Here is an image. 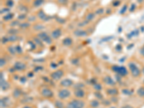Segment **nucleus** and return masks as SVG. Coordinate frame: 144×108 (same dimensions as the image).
Returning <instances> with one entry per match:
<instances>
[{"label":"nucleus","instance_id":"nucleus-13","mask_svg":"<svg viewBox=\"0 0 144 108\" xmlns=\"http://www.w3.org/2000/svg\"><path fill=\"white\" fill-rule=\"evenodd\" d=\"M104 81L105 84H107L108 85H115V81L109 76H105L104 79Z\"/></svg>","mask_w":144,"mask_h":108},{"label":"nucleus","instance_id":"nucleus-20","mask_svg":"<svg viewBox=\"0 0 144 108\" xmlns=\"http://www.w3.org/2000/svg\"><path fill=\"white\" fill-rule=\"evenodd\" d=\"M43 2V0H36L35 1V5L36 6H39L40 4H41Z\"/></svg>","mask_w":144,"mask_h":108},{"label":"nucleus","instance_id":"nucleus-5","mask_svg":"<svg viewBox=\"0 0 144 108\" xmlns=\"http://www.w3.org/2000/svg\"><path fill=\"white\" fill-rule=\"evenodd\" d=\"M114 71L117 73H118L119 74L122 75V76H126L127 73V72L126 70V69L123 66H115L112 68Z\"/></svg>","mask_w":144,"mask_h":108},{"label":"nucleus","instance_id":"nucleus-22","mask_svg":"<svg viewBox=\"0 0 144 108\" xmlns=\"http://www.w3.org/2000/svg\"><path fill=\"white\" fill-rule=\"evenodd\" d=\"M94 88L97 90H102V87H101L99 84H96V85H94Z\"/></svg>","mask_w":144,"mask_h":108},{"label":"nucleus","instance_id":"nucleus-9","mask_svg":"<svg viewBox=\"0 0 144 108\" xmlns=\"http://www.w3.org/2000/svg\"><path fill=\"white\" fill-rule=\"evenodd\" d=\"M39 37L44 41V42H46L47 43H51V38L48 37V36L46 34V33H40V34H39Z\"/></svg>","mask_w":144,"mask_h":108},{"label":"nucleus","instance_id":"nucleus-2","mask_svg":"<svg viewBox=\"0 0 144 108\" xmlns=\"http://www.w3.org/2000/svg\"><path fill=\"white\" fill-rule=\"evenodd\" d=\"M128 66H129L130 71V73H131V74H132L133 76L138 77L141 74L140 69H138V67L134 63H130L128 64Z\"/></svg>","mask_w":144,"mask_h":108},{"label":"nucleus","instance_id":"nucleus-17","mask_svg":"<svg viewBox=\"0 0 144 108\" xmlns=\"http://www.w3.org/2000/svg\"><path fill=\"white\" fill-rule=\"evenodd\" d=\"M74 33H75L76 36H79V37H82V36H87V33H85L83 30H76Z\"/></svg>","mask_w":144,"mask_h":108},{"label":"nucleus","instance_id":"nucleus-18","mask_svg":"<svg viewBox=\"0 0 144 108\" xmlns=\"http://www.w3.org/2000/svg\"><path fill=\"white\" fill-rule=\"evenodd\" d=\"M137 94L139 97H144V87H140L138 91H137Z\"/></svg>","mask_w":144,"mask_h":108},{"label":"nucleus","instance_id":"nucleus-27","mask_svg":"<svg viewBox=\"0 0 144 108\" xmlns=\"http://www.w3.org/2000/svg\"></svg>","mask_w":144,"mask_h":108},{"label":"nucleus","instance_id":"nucleus-7","mask_svg":"<svg viewBox=\"0 0 144 108\" xmlns=\"http://www.w3.org/2000/svg\"><path fill=\"white\" fill-rule=\"evenodd\" d=\"M74 95L78 98H83L85 95V92L83 90L78 88L74 91Z\"/></svg>","mask_w":144,"mask_h":108},{"label":"nucleus","instance_id":"nucleus-23","mask_svg":"<svg viewBox=\"0 0 144 108\" xmlns=\"http://www.w3.org/2000/svg\"><path fill=\"white\" fill-rule=\"evenodd\" d=\"M5 63L4 59H1V66H3Z\"/></svg>","mask_w":144,"mask_h":108},{"label":"nucleus","instance_id":"nucleus-25","mask_svg":"<svg viewBox=\"0 0 144 108\" xmlns=\"http://www.w3.org/2000/svg\"><path fill=\"white\" fill-rule=\"evenodd\" d=\"M141 54H142V55L143 56H144V46L141 48Z\"/></svg>","mask_w":144,"mask_h":108},{"label":"nucleus","instance_id":"nucleus-6","mask_svg":"<svg viewBox=\"0 0 144 108\" xmlns=\"http://www.w3.org/2000/svg\"><path fill=\"white\" fill-rule=\"evenodd\" d=\"M63 76V72L62 70H58V71H56V72L52 73L51 75V77L54 80H55V81H58V80H59Z\"/></svg>","mask_w":144,"mask_h":108},{"label":"nucleus","instance_id":"nucleus-1","mask_svg":"<svg viewBox=\"0 0 144 108\" xmlns=\"http://www.w3.org/2000/svg\"><path fill=\"white\" fill-rule=\"evenodd\" d=\"M84 102L80 99H73L68 103L66 108H84Z\"/></svg>","mask_w":144,"mask_h":108},{"label":"nucleus","instance_id":"nucleus-21","mask_svg":"<svg viewBox=\"0 0 144 108\" xmlns=\"http://www.w3.org/2000/svg\"><path fill=\"white\" fill-rule=\"evenodd\" d=\"M93 17H94V15H93L92 14H89V15H87V18H86V19H87V20H91V19L93 18Z\"/></svg>","mask_w":144,"mask_h":108},{"label":"nucleus","instance_id":"nucleus-3","mask_svg":"<svg viewBox=\"0 0 144 108\" xmlns=\"http://www.w3.org/2000/svg\"><path fill=\"white\" fill-rule=\"evenodd\" d=\"M58 97L61 99H67L70 97L71 95V92L70 91L67 89H64V90H60L58 91Z\"/></svg>","mask_w":144,"mask_h":108},{"label":"nucleus","instance_id":"nucleus-19","mask_svg":"<svg viewBox=\"0 0 144 108\" xmlns=\"http://www.w3.org/2000/svg\"><path fill=\"white\" fill-rule=\"evenodd\" d=\"M90 105L92 108H97L99 106V102L97 100H92L90 102Z\"/></svg>","mask_w":144,"mask_h":108},{"label":"nucleus","instance_id":"nucleus-16","mask_svg":"<svg viewBox=\"0 0 144 108\" xmlns=\"http://www.w3.org/2000/svg\"><path fill=\"white\" fill-rule=\"evenodd\" d=\"M63 44H64L65 45L69 46V45H71L72 44V40L71 38H69V37H66V38H65V39L63 40Z\"/></svg>","mask_w":144,"mask_h":108},{"label":"nucleus","instance_id":"nucleus-10","mask_svg":"<svg viewBox=\"0 0 144 108\" xmlns=\"http://www.w3.org/2000/svg\"><path fill=\"white\" fill-rule=\"evenodd\" d=\"M9 87V84L4 80V79L2 78V73H1V90H6Z\"/></svg>","mask_w":144,"mask_h":108},{"label":"nucleus","instance_id":"nucleus-26","mask_svg":"<svg viewBox=\"0 0 144 108\" xmlns=\"http://www.w3.org/2000/svg\"><path fill=\"white\" fill-rule=\"evenodd\" d=\"M23 108H32L31 107H30V106H25Z\"/></svg>","mask_w":144,"mask_h":108},{"label":"nucleus","instance_id":"nucleus-8","mask_svg":"<svg viewBox=\"0 0 144 108\" xmlns=\"http://www.w3.org/2000/svg\"><path fill=\"white\" fill-rule=\"evenodd\" d=\"M60 84H61L62 87H69L72 86V84H73V81H72L71 79H63V81H61Z\"/></svg>","mask_w":144,"mask_h":108},{"label":"nucleus","instance_id":"nucleus-11","mask_svg":"<svg viewBox=\"0 0 144 108\" xmlns=\"http://www.w3.org/2000/svg\"><path fill=\"white\" fill-rule=\"evenodd\" d=\"M107 93H108L109 95H112V96H115V95H117V93H118V91L117 90V89L115 88H109L107 90Z\"/></svg>","mask_w":144,"mask_h":108},{"label":"nucleus","instance_id":"nucleus-14","mask_svg":"<svg viewBox=\"0 0 144 108\" xmlns=\"http://www.w3.org/2000/svg\"><path fill=\"white\" fill-rule=\"evenodd\" d=\"M61 34V31L60 30H55L52 33V37L54 38H58Z\"/></svg>","mask_w":144,"mask_h":108},{"label":"nucleus","instance_id":"nucleus-4","mask_svg":"<svg viewBox=\"0 0 144 108\" xmlns=\"http://www.w3.org/2000/svg\"><path fill=\"white\" fill-rule=\"evenodd\" d=\"M40 93H41V95L43 97H45V98H51V97H52L54 96L53 91L50 89H48V88H43V89H42Z\"/></svg>","mask_w":144,"mask_h":108},{"label":"nucleus","instance_id":"nucleus-15","mask_svg":"<svg viewBox=\"0 0 144 108\" xmlns=\"http://www.w3.org/2000/svg\"><path fill=\"white\" fill-rule=\"evenodd\" d=\"M55 106L56 108H65V106L63 105V103L59 100H56L55 102Z\"/></svg>","mask_w":144,"mask_h":108},{"label":"nucleus","instance_id":"nucleus-24","mask_svg":"<svg viewBox=\"0 0 144 108\" xmlns=\"http://www.w3.org/2000/svg\"><path fill=\"white\" fill-rule=\"evenodd\" d=\"M122 108H133L132 106H130V105H125V106H123Z\"/></svg>","mask_w":144,"mask_h":108},{"label":"nucleus","instance_id":"nucleus-12","mask_svg":"<svg viewBox=\"0 0 144 108\" xmlns=\"http://www.w3.org/2000/svg\"><path fill=\"white\" fill-rule=\"evenodd\" d=\"M15 68L18 70H23L25 69V65L22 63H20V62H18L15 63Z\"/></svg>","mask_w":144,"mask_h":108}]
</instances>
